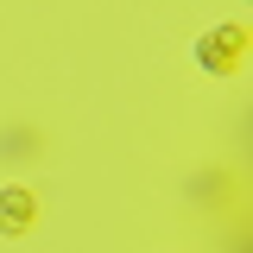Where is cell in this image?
Segmentation results:
<instances>
[{
	"mask_svg": "<svg viewBox=\"0 0 253 253\" xmlns=\"http://www.w3.org/2000/svg\"><path fill=\"white\" fill-rule=\"evenodd\" d=\"M32 221V190H0V228H26Z\"/></svg>",
	"mask_w": 253,
	"mask_h": 253,
	"instance_id": "6da1fadb",
	"label": "cell"
},
{
	"mask_svg": "<svg viewBox=\"0 0 253 253\" xmlns=\"http://www.w3.org/2000/svg\"><path fill=\"white\" fill-rule=\"evenodd\" d=\"M234 44H241V38H234V32H215V38H209V44H203V57L215 63V70H234Z\"/></svg>",
	"mask_w": 253,
	"mask_h": 253,
	"instance_id": "7a4b0ae2",
	"label": "cell"
}]
</instances>
